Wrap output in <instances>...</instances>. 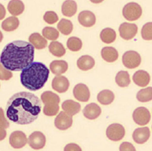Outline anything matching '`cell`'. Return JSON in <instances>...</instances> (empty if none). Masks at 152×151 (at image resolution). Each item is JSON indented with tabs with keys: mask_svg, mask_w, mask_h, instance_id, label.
I'll list each match as a JSON object with an SVG mask.
<instances>
[{
	"mask_svg": "<svg viewBox=\"0 0 152 151\" xmlns=\"http://www.w3.org/2000/svg\"><path fill=\"white\" fill-rule=\"evenodd\" d=\"M40 112V99L31 92H17L7 103V118L20 125L33 123Z\"/></svg>",
	"mask_w": 152,
	"mask_h": 151,
	"instance_id": "cell-1",
	"label": "cell"
},
{
	"mask_svg": "<svg viewBox=\"0 0 152 151\" xmlns=\"http://www.w3.org/2000/svg\"><path fill=\"white\" fill-rule=\"evenodd\" d=\"M34 60V47L30 43L14 41L3 48L0 63L10 71H20L29 66Z\"/></svg>",
	"mask_w": 152,
	"mask_h": 151,
	"instance_id": "cell-2",
	"label": "cell"
},
{
	"mask_svg": "<svg viewBox=\"0 0 152 151\" xmlns=\"http://www.w3.org/2000/svg\"><path fill=\"white\" fill-rule=\"evenodd\" d=\"M50 69L41 62H33L20 73V82L30 91H37L43 88L48 80Z\"/></svg>",
	"mask_w": 152,
	"mask_h": 151,
	"instance_id": "cell-3",
	"label": "cell"
},
{
	"mask_svg": "<svg viewBox=\"0 0 152 151\" xmlns=\"http://www.w3.org/2000/svg\"><path fill=\"white\" fill-rule=\"evenodd\" d=\"M41 101L45 105L43 108V113L47 116H55L59 113V96L52 91H44L41 96Z\"/></svg>",
	"mask_w": 152,
	"mask_h": 151,
	"instance_id": "cell-4",
	"label": "cell"
},
{
	"mask_svg": "<svg viewBox=\"0 0 152 151\" xmlns=\"http://www.w3.org/2000/svg\"><path fill=\"white\" fill-rule=\"evenodd\" d=\"M123 16L128 21H137L138 20L142 14V9L138 3H129L123 7Z\"/></svg>",
	"mask_w": 152,
	"mask_h": 151,
	"instance_id": "cell-5",
	"label": "cell"
},
{
	"mask_svg": "<svg viewBox=\"0 0 152 151\" xmlns=\"http://www.w3.org/2000/svg\"><path fill=\"white\" fill-rule=\"evenodd\" d=\"M142 61L141 56L135 51H128L122 57V62L128 69H135L140 66Z\"/></svg>",
	"mask_w": 152,
	"mask_h": 151,
	"instance_id": "cell-6",
	"label": "cell"
},
{
	"mask_svg": "<svg viewBox=\"0 0 152 151\" xmlns=\"http://www.w3.org/2000/svg\"><path fill=\"white\" fill-rule=\"evenodd\" d=\"M106 135L109 140L113 141H119L124 138L125 129L120 123H112L107 128Z\"/></svg>",
	"mask_w": 152,
	"mask_h": 151,
	"instance_id": "cell-7",
	"label": "cell"
},
{
	"mask_svg": "<svg viewBox=\"0 0 152 151\" xmlns=\"http://www.w3.org/2000/svg\"><path fill=\"white\" fill-rule=\"evenodd\" d=\"M138 27L135 24L124 22L120 25L119 32L121 37L124 40H130L134 38L137 34Z\"/></svg>",
	"mask_w": 152,
	"mask_h": 151,
	"instance_id": "cell-8",
	"label": "cell"
},
{
	"mask_svg": "<svg viewBox=\"0 0 152 151\" xmlns=\"http://www.w3.org/2000/svg\"><path fill=\"white\" fill-rule=\"evenodd\" d=\"M28 143L32 149L41 150L46 145V136L42 132L36 131L28 136Z\"/></svg>",
	"mask_w": 152,
	"mask_h": 151,
	"instance_id": "cell-9",
	"label": "cell"
},
{
	"mask_svg": "<svg viewBox=\"0 0 152 151\" xmlns=\"http://www.w3.org/2000/svg\"><path fill=\"white\" fill-rule=\"evenodd\" d=\"M133 119L134 121L141 126L146 125L151 120V113L146 108L138 107L134 110L133 113Z\"/></svg>",
	"mask_w": 152,
	"mask_h": 151,
	"instance_id": "cell-10",
	"label": "cell"
},
{
	"mask_svg": "<svg viewBox=\"0 0 152 151\" xmlns=\"http://www.w3.org/2000/svg\"><path fill=\"white\" fill-rule=\"evenodd\" d=\"M27 136L21 131L13 132L9 137V142L11 146L14 149H21L25 147L27 144Z\"/></svg>",
	"mask_w": 152,
	"mask_h": 151,
	"instance_id": "cell-11",
	"label": "cell"
},
{
	"mask_svg": "<svg viewBox=\"0 0 152 151\" xmlns=\"http://www.w3.org/2000/svg\"><path fill=\"white\" fill-rule=\"evenodd\" d=\"M72 123H73L72 117L65 113L64 111L59 112L55 119V126L58 129L62 130V131L70 128L72 125Z\"/></svg>",
	"mask_w": 152,
	"mask_h": 151,
	"instance_id": "cell-12",
	"label": "cell"
},
{
	"mask_svg": "<svg viewBox=\"0 0 152 151\" xmlns=\"http://www.w3.org/2000/svg\"><path fill=\"white\" fill-rule=\"evenodd\" d=\"M73 96L79 101L86 102L90 100V92L89 88L86 84L78 83L73 88Z\"/></svg>",
	"mask_w": 152,
	"mask_h": 151,
	"instance_id": "cell-13",
	"label": "cell"
},
{
	"mask_svg": "<svg viewBox=\"0 0 152 151\" xmlns=\"http://www.w3.org/2000/svg\"><path fill=\"white\" fill-rule=\"evenodd\" d=\"M52 88L57 92L64 93L68 90L69 81L68 79L63 75H56L52 80Z\"/></svg>",
	"mask_w": 152,
	"mask_h": 151,
	"instance_id": "cell-14",
	"label": "cell"
},
{
	"mask_svg": "<svg viewBox=\"0 0 152 151\" xmlns=\"http://www.w3.org/2000/svg\"><path fill=\"white\" fill-rule=\"evenodd\" d=\"M78 21L84 27H92L95 25L96 16L90 11H82L78 15Z\"/></svg>",
	"mask_w": 152,
	"mask_h": 151,
	"instance_id": "cell-15",
	"label": "cell"
},
{
	"mask_svg": "<svg viewBox=\"0 0 152 151\" xmlns=\"http://www.w3.org/2000/svg\"><path fill=\"white\" fill-rule=\"evenodd\" d=\"M150 136H151V132H150L149 127H139L134 130L133 133V139L137 144L142 145L149 140Z\"/></svg>",
	"mask_w": 152,
	"mask_h": 151,
	"instance_id": "cell-16",
	"label": "cell"
},
{
	"mask_svg": "<svg viewBox=\"0 0 152 151\" xmlns=\"http://www.w3.org/2000/svg\"><path fill=\"white\" fill-rule=\"evenodd\" d=\"M101 113H102V110L99 105H98L96 103H90L87 105L83 110L84 116L90 120H94L99 118Z\"/></svg>",
	"mask_w": 152,
	"mask_h": 151,
	"instance_id": "cell-17",
	"label": "cell"
},
{
	"mask_svg": "<svg viewBox=\"0 0 152 151\" xmlns=\"http://www.w3.org/2000/svg\"><path fill=\"white\" fill-rule=\"evenodd\" d=\"M133 80L136 85L144 88L149 84L151 81V77L148 73L145 70H137L134 73L133 76Z\"/></svg>",
	"mask_w": 152,
	"mask_h": 151,
	"instance_id": "cell-18",
	"label": "cell"
},
{
	"mask_svg": "<svg viewBox=\"0 0 152 151\" xmlns=\"http://www.w3.org/2000/svg\"><path fill=\"white\" fill-rule=\"evenodd\" d=\"M81 105L72 100H67L62 104L63 110L72 117L79 113L81 111Z\"/></svg>",
	"mask_w": 152,
	"mask_h": 151,
	"instance_id": "cell-19",
	"label": "cell"
},
{
	"mask_svg": "<svg viewBox=\"0 0 152 151\" xmlns=\"http://www.w3.org/2000/svg\"><path fill=\"white\" fill-rule=\"evenodd\" d=\"M101 56L105 61L109 62V63H112V62H115V60L118 59L119 53L115 47H105L101 51Z\"/></svg>",
	"mask_w": 152,
	"mask_h": 151,
	"instance_id": "cell-20",
	"label": "cell"
},
{
	"mask_svg": "<svg viewBox=\"0 0 152 151\" xmlns=\"http://www.w3.org/2000/svg\"><path fill=\"white\" fill-rule=\"evenodd\" d=\"M68 64L65 60H53L50 64V70L56 75H61L68 70Z\"/></svg>",
	"mask_w": 152,
	"mask_h": 151,
	"instance_id": "cell-21",
	"label": "cell"
},
{
	"mask_svg": "<svg viewBox=\"0 0 152 151\" xmlns=\"http://www.w3.org/2000/svg\"><path fill=\"white\" fill-rule=\"evenodd\" d=\"M77 65L81 70L87 71V70H90V69H92L94 66L95 60L92 57L86 55V56H82L78 59L77 61Z\"/></svg>",
	"mask_w": 152,
	"mask_h": 151,
	"instance_id": "cell-22",
	"label": "cell"
},
{
	"mask_svg": "<svg viewBox=\"0 0 152 151\" xmlns=\"http://www.w3.org/2000/svg\"><path fill=\"white\" fill-rule=\"evenodd\" d=\"M29 43L33 45V47L36 49L41 50L44 49L47 46V40L44 38L40 34L38 33H34L32 34L28 38Z\"/></svg>",
	"mask_w": 152,
	"mask_h": 151,
	"instance_id": "cell-23",
	"label": "cell"
},
{
	"mask_svg": "<svg viewBox=\"0 0 152 151\" xmlns=\"http://www.w3.org/2000/svg\"><path fill=\"white\" fill-rule=\"evenodd\" d=\"M61 10H62V13L64 16L71 17V16H74L77 13V4L75 1H72V0L65 1L63 3Z\"/></svg>",
	"mask_w": 152,
	"mask_h": 151,
	"instance_id": "cell-24",
	"label": "cell"
},
{
	"mask_svg": "<svg viewBox=\"0 0 152 151\" xmlns=\"http://www.w3.org/2000/svg\"><path fill=\"white\" fill-rule=\"evenodd\" d=\"M97 100L100 104L107 105L112 104L115 100V95L110 90H102L97 96Z\"/></svg>",
	"mask_w": 152,
	"mask_h": 151,
	"instance_id": "cell-25",
	"label": "cell"
},
{
	"mask_svg": "<svg viewBox=\"0 0 152 151\" xmlns=\"http://www.w3.org/2000/svg\"><path fill=\"white\" fill-rule=\"evenodd\" d=\"M7 10L12 16H19L22 14V13L25 10V4L22 1H10L8 5H7Z\"/></svg>",
	"mask_w": 152,
	"mask_h": 151,
	"instance_id": "cell-26",
	"label": "cell"
},
{
	"mask_svg": "<svg viewBox=\"0 0 152 151\" xmlns=\"http://www.w3.org/2000/svg\"><path fill=\"white\" fill-rule=\"evenodd\" d=\"M20 21L16 16H10L4 20L2 23V28L7 32H11L16 30L19 27Z\"/></svg>",
	"mask_w": 152,
	"mask_h": 151,
	"instance_id": "cell-27",
	"label": "cell"
},
{
	"mask_svg": "<svg viewBox=\"0 0 152 151\" xmlns=\"http://www.w3.org/2000/svg\"><path fill=\"white\" fill-rule=\"evenodd\" d=\"M100 38L103 43L107 44L112 43L116 38L115 31L112 28H105L100 33Z\"/></svg>",
	"mask_w": 152,
	"mask_h": 151,
	"instance_id": "cell-28",
	"label": "cell"
},
{
	"mask_svg": "<svg viewBox=\"0 0 152 151\" xmlns=\"http://www.w3.org/2000/svg\"><path fill=\"white\" fill-rule=\"evenodd\" d=\"M49 51L53 56L57 57H61L64 56L66 50L64 45L58 41L51 42L49 45Z\"/></svg>",
	"mask_w": 152,
	"mask_h": 151,
	"instance_id": "cell-29",
	"label": "cell"
},
{
	"mask_svg": "<svg viewBox=\"0 0 152 151\" xmlns=\"http://www.w3.org/2000/svg\"><path fill=\"white\" fill-rule=\"evenodd\" d=\"M115 82L121 88H126L130 83V77L127 71H120L115 75Z\"/></svg>",
	"mask_w": 152,
	"mask_h": 151,
	"instance_id": "cell-30",
	"label": "cell"
},
{
	"mask_svg": "<svg viewBox=\"0 0 152 151\" xmlns=\"http://www.w3.org/2000/svg\"><path fill=\"white\" fill-rule=\"evenodd\" d=\"M59 31L64 35H68L71 34L73 29V25L71 21L67 19H61L57 25Z\"/></svg>",
	"mask_w": 152,
	"mask_h": 151,
	"instance_id": "cell-31",
	"label": "cell"
},
{
	"mask_svg": "<svg viewBox=\"0 0 152 151\" xmlns=\"http://www.w3.org/2000/svg\"><path fill=\"white\" fill-rule=\"evenodd\" d=\"M137 99L140 102H148L152 100V88H143L140 90L137 94Z\"/></svg>",
	"mask_w": 152,
	"mask_h": 151,
	"instance_id": "cell-32",
	"label": "cell"
},
{
	"mask_svg": "<svg viewBox=\"0 0 152 151\" xmlns=\"http://www.w3.org/2000/svg\"><path fill=\"white\" fill-rule=\"evenodd\" d=\"M59 31L53 27L47 26L42 29V37L48 40H52V42L56 41L59 38Z\"/></svg>",
	"mask_w": 152,
	"mask_h": 151,
	"instance_id": "cell-33",
	"label": "cell"
},
{
	"mask_svg": "<svg viewBox=\"0 0 152 151\" xmlns=\"http://www.w3.org/2000/svg\"><path fill=\"white\" fill-rule=\"evenodd\" d=\"M67 47L72 52H78L82 47V42L77 37H71L68 39Z\"/></svg>",
	"mask_w": 152,
	"mask_h": 151,
	"instance_id": "cell-34",
	"label": "cell"
},
{
	"mask_svg": "<svg viewBox=\"0 0 152 151\" xmlns=\"http://www.w3.org/2000/svg\"><path fill=\"white\" fill-rule=\"evenodd\" d=\"M142 37L144 40L151 41L152 39V23L148 22L142 29Z\"/></svg>",
	"mask_w": 152,
	"mask_h": 151,
	"instance_id": "cell-35",
	"label": "cell"
},
{
	"mask_svg": "<svg viewBox=\"0 0 152 151\" xmlns=\"http://www.w3.org/2000/svg\"><path fill=\"white\" fill-rule=\"evenodd\" d=\"M43 19L47 23L50 24V25H52V24H55L59 21V17H58V15L55 12L48 11L44 14Z\"/></svg>",
	"mask_w": 152,
	"mask_h": 151,
	"instance_id": "cell-36",
	"label": "cell"
},
{
	"mask_svg": "<svg viewBox=\"0 0 152 151\" xmlns=\"http://www.w3.org/2000/svg\"><path fill=\"white\" fill-rule=\"evenodd\" d=\"M12 78V73L6 68H4L3 65L0 63V79L1 80H9Z\"/></svg>",
	"mask_w": 152,
	"mask_h": 151,
	"instance_id": "cell-37",
	"label": "cell"
},
{
	"mask_svg": "<svg viewBox=\"0 0 152 151\" xmlns=\"http://www.w3.org/2000/svg\"><path fill=\"white\" fill-rule=\"evenodd\" d=\"M120 151H136V149L129 142H123L120 145Z\"/></svg>",
	"mask_w": 152,
	"mask_h": 151,
	"instance_id": "cell-38",
	"label": "cell"
},
{
	"mask_svg": "<svg viewBox=\"0 0 152 151\" xmlns=\"http://www.w3.org/2000/svg\"><path fill=\"white\" fill-rule=\"evenodd\" d=\"M9 122L4 117L3 110L2 108H0V126L3 127V128H7V127H9Z\"/></svg>",
	"mask_w": 152,
	"mask_h": 151,
	"instance_id": "cell-39",
	"label": "cell"
},
{
	"mask_svg": "<svg viewBox=\"0 0 152 151\" xmlns=\"http://www.w3.org/2000/svg\"><path fill=\"white\" fill-rule=\"evenodd\" d=\"M64 151H82L81 148L75 143H69L65 145Z\"/></svg>",
	"mask_w": 152,
	"mask_h": 151,
	"instance_id": "cell-40",
	"label": "cell"
},
{
	"mask_svg": "<svg viewBox=\"0 0 152 151\" xmlns=\"http://www.w3.org/2000/svg\"><path fill=\"white\" fill-rule=\"evenodd\" d=\"M6 16V9L3 4L0 3V21L3 20Z\"/></svg>",
	"mask_w": 152,
	"mask_h": 151,
	"instance_id": "cell-41",
	"label": "cell"
},
{
	"mask_svg": "<svg viewBox=\"0 0 152 151\" xmlns=\"http://www.w3.org/2000/svg\"><path fill=\"white\" fill-rule=\"evenodd\" d=\"M7 132L5 128H3V127L0 126V141H3L6 138Z\"/></svg>",
	"mask_w": 152,
	"mask_h": 151,
	"instance_id": "cell-42",
	"label": "cell"
},
{
	"mask_svg": "<svg viewBox=\"0 0 152 151\" xmlns=\"http://www.w3.org/2000/svg\"><path fill=\"white\" fill-rule=\"evenodd\" d=\"M3 33L0 31V43L2 42V40H3Z\"/></svg>",
	"mask_w": 152,
	"mask_h": 151,
	"instance_id": "cell-43",
	"label": "cell"
}]
</instances>
